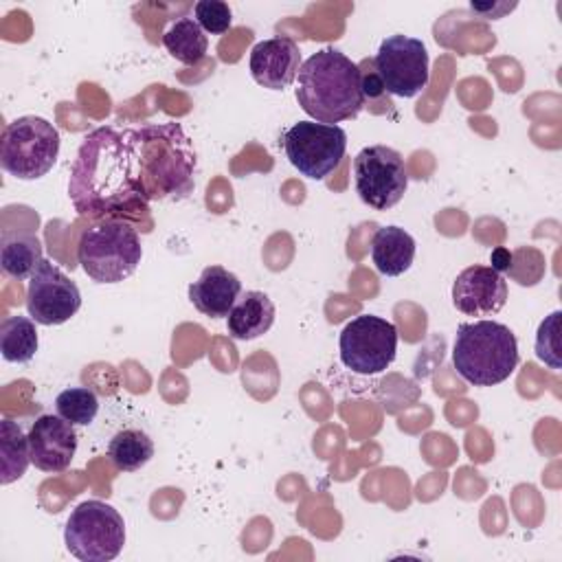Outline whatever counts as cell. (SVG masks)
I'll list each match as a JSON object with an SVG mask.
<instances>
[{"label":"cell","mask_w":562,"mask_h":562,"mask_svg":"<svg viewBox=\"0 0 562 562\" xmlns=\"http://www.w3.org/2000/svg\"><path fill=\"white\" fill-rule=\"evenodd\" d=\"M195 149L180 123L103 125L92 130L72 162L68 195L94 220H140L149 204L193 189Z\"/></svg>","instance_id":"1"},{"label":"cell","mask_w":562,"mask_h":562,"mask_svg":"<svg viewBox=\"0 0 562 562\" xmlns=\"http://www.w3.org/2000/svg\"><path fill=\"white\" fill-rule=\"evenodd\" d=\"M296 101L316 123L336 125L364 105L362 70L338 48H321L299 68Z\"/></svg>","instance_id":"2"},{"label":"cell","mask_w":562,"mask_h":562,"mask_svg":"<svg viewBox=\"0 0 562 562\" xmlns=\"http://www.w3.org/2000/svg\"><path fill=\"white\" fill-rule=\"evenodd\" d=\"M452 364L468 384L494 386L518 367L516 336L496 321L461 323L452 345Z\"/></svg>","instance_id":"3"},{"label":"cell","mask_w":562,"mask_h":562,"mask_svg":"<svg viewBox=\"0 0 562 562\" xmlns=\"http://www.w3.org/2000/svg\"><path fill=\"white\" fill-rule=\"evenodd\" d=\"M143 246L136 228L125 220H101L81 233L77 259L97 283H121L138 268Z\"/></svg>","instance_id":"4"},{"label":"cell","mask_w":562,"mask_h":562,"mask_svg":"<svg viewBox=\"0 0 562 562\" xmlns=\"http://www.w3.org/2000/svg\"><path fill=\"white\" fill-rule=\"evenodd\" d=\"M59 156V132L42 116H20L7 123L0 143V165L18 180L46 176Z\"/></svg>","instance_id":"5"},{"label":"cell","mask_w":562,"mask_h":562,"mask_svg":"<svg viewBox=\"0 0 562 562\" xmlns=\"http://www.w3.org/2000/svg\"><path fill=\"white\" fill-rule=\"evenodd\" d=\"M64 542L81 562H110L125 544L123 516L110 503L83 501L66 520Z\"/></svg>","instance_id":"6"},{"label":"cell","mask_w":562,"mask_h":562,"mask_svg":"<svg viewBox=\"0 0 562 562\" xmlns=\"http://www.w3.org/2000/svg\"><path fill=\"white\" fill-rule=\"evenodd\" d=\"M283 151L294 169L310 180H325L338 169L347 149V134L338 125L299 121L283 134Z\"/></svg>","instance_id":"7"},{"label":"cell","mask_w":562,"mask_h":562,"mask_svg":"<svg viewBox=\"0 0 562 562\" xmlns=\"http://www.w3.org/2000/svg\"><path fill=\"white\" fill-rule=\"evenodd\" d=\"M342 364L360 375L382 373L397 351V327L375 314L351 318L338 338Z\"/></svg>","instance_id":"8"},{"label":"cell","mask_w":562,"mask_h":562,"mask_svg":"<svg viewBox=\"0 0 562 562\" xmlns=\"http://www.w3.org/2000/svg\"><path fill=\"white\" fill-rule=\"evenodd\" d=\"M353 184L358 198L375 209L395 206L408 187L406 165L400 151L386 145H369L353 158Z\"/></svg>","instance_id":"9"},{"label":"cell","mask_w":562,"mask_h":562,"mask_svg":"<svg viewBox=\"0 0 562 562\" xmlns=\"http://www.w3.org/2000/svg\"><path fill=\"white\" fill-rule=\"evenodd\" d=\"M373 72L389 94L402 99L417 97L430 79L428 50L417 37L391 35L382 40L375 53Z\"/></svg>","instance_id":"10"},{"label":"cell","mask_w":562,"mask_h":562,"mask_svg":"<svg viewBox=\"0 0 562 562\" xmlns=\"http://www.w3.org/2000/svg\"><path fill=\"white\" fill-rule=\"evenodd\" d=\"M81 307V292L53 261L42 259L26 285L29 316L40 325H61Z\"/></svg>","instance_id":"11"},{"label":"cell","mask_w":562,"mask_h":562,"mask_svg":"<svg viewBox=\"0 0 562 562\" xmlns=\"http://www.w3.org/2000/svg\"><path fill=\"white\" fill-rule=\"evenodd\" d=\"M507 303V281L492 266H468L452 283V305L465 316H492Z\"/></svg>","instance_id":"12"},{"label":"cell","mask_w":562,"mask_h":562,"mask_svg":"<svg viewBox=\"0 0 562 562\" xmlns=\"http://www.w3.org/2000/svg\"><path fill=\"white\" fill-rule=\"evenodd\" d=\"M31 463L44 472H61L77 450V432L59 415H40L29 428Z\"/></svg>","instance_id":"13"},{"label":"cell","mask_w":562,"mask_h":562,"mask_svg":"<svg viewBox=\"0 0 562 562\" xmlns=\"http://www.w3.org/2000/svg\"><path fill=\"white\" fill-rule=\"evenodd\" d=\"M248 68L259 86L268 90H285L299 75L301 50L290 37H270L252 46Z\"/></svg>","instance_id":"14"},{"label":"cell","mask_w":562,"mask_h":562,"mask_svg":"<svg viewBox=\"0 0 562 562\" xmlns=\"http://www.w3.org/2000/svg\"><path fill=\"white\" fill-rule=\"evenodd\" d=\"M241 294L237 274L222 266H206L200 277L189 285V299L198 312L211 318L228 316L231 307Z\"/></svg>","instance_id":"15"},{"label":"cell","mask_w":562,"mask_h":562,"mask_svg":"<svg viewBox=\"0 0 562 562\" xmlns=\"http://www.w3.org/2000/svg\"><path fill=\"white\" fill-rule=\"evenodd\" d=\"M274 323V303L266 292L248 290L239 294L226 316L228 336L235 340H255Z\"/></svg>","instance_id":"16"},{"label":"cell","mask_w":562,"mask_h":562,"mask_svg":"<svg viewBox=\"0 0 562 562\" xmlns=\"http://www.w3.org/2000/svg\"><path fill=\"white\" fill-rule=\"evenodd\" d=\"M415 259V239L400 226H380L371 239V261L380 274L400 277Z\"/></svg>","instance_id":"17"},{"label":"cell","mask_w":562,"mask_h":562,"mask_svg":"<svg viewBox=\"0 0 562 562\" xmlns=\"http://www.w3.org/2000/svg\"><path fill=\"white\" fill-rule=\"evenodd\" d=\"M42 244L31 233H2L0 268L11 279H29L42 261Z\"/></svg>","instance_id":"18"},{"label":"cell","mask_w":562,"mask_h":562,"mask_svg":"<svg viewBox=\"0 0 562 562\" xmlns=\"http://www.w3.org/2000/svg\"><path fill=\"white\" fill-rule=\"evenodd\" d=\"M162 46L180 64L195 66L206 55L209 37L195 22V18H180L165 31Z\"/></svg>","instance_id":"19"},{"label":"cell","mask_w":562,"mask_h":562,"mask_svg":"<svg viewBox=\"0 0 562 562\" xmlns=\"http://www.w3.org/2000/svg\"><path fill=\"white\" fill-rule=\"evenodd\" d=\"M154 457V441L140 428H123L108 443V459L121 472H136Z\"/></svg>","instance_id":"20"},{"label":"cell","mask_w":562,"mask_h":562,"mask_svg":"<svg viewBox=\"0 0 562 562\" xmlns=\"http://www.w3.org/2000/svg\"><path fill=\"white\" fill-rule=\"evenodd\" d=\"M31 463V446L29 435L11 422L2 419L0 424V483L9 485L18 481Z\"/></svg>","instance_id":"21"},{"label":"cell","mask_w":562,"mask_h":562,"mask_svg":"<svg viewBox=\"0 0 562 562\" xmlns=\"http://www.w3.org/2000/svg\"><path fill=\"white\" fill-rule=\"evenodd\" d=\"M37 351L35 323L29 316H7L0 323V353L7 362L24 364Z\"/></svg>","instance_id":"22"},{"label":"cell","mask_w":562,"mask_h":562,"mask_svg":"<svg viewBox=\"0 0 562 562\" xmlns=\"http://www.w3.org/2000/svg\"><path fill=\"white\" fill-rule=\"evenodd\" d=\"M55 411L72 426H88L99 413V397L88 386H70L55 397Z\"/></svg>","instance_id":"23"},{"label":"cell","mask_w":562,"mask_h":562,"mask_svg":"<svg viewBox=\"0 0 562 562\" xmlns=\"http://www.w3.org/2000/svg\"><path fill=\"white\" fill-rule=\"evenodd\" d=\"M193 15H195V22L202 26V31L211 33V35H222L233 24L231 7L222 0H200V2H195Z\"/></svg>","instance_id":"24"},{"label":"cell","mask_w":562,"mask_h":562,"mask_svg":"<svg viewBox=\"0 0 562 562\" xmlns=\"http://www.w3.org/2000/svg\"><path fill=\"white\" fill-rule=\"evenodd\" d=\"M560 316H562L560 312L549 314L540 323L538 336H536V356H538V360H542L551 369H560V345H558V323H560Z\"/></svg>","instance_id":"25"},{"label":"cell","mask_w":562,"mask_h":562,"mask_svg":"<svg viewBox=\"0 0 562 562\" xmlns=\"http://www.w3.org/2000/svg\"><path fill=\"white\" fill-rule=\"evenodd\" d=\"M362 92L369 99H375V97H380L384 92V88H382V83H380L375 72H364L362 75Z\"/></svg>","instance_id":"26"},{"label":"cell","mask_w":562,"mask_h":562,"mask_svg":"<svg viewBox=\"0 0 562 562\" xmlns=\"http://www.w3.org/2000/svg\"><path fill=\"white\" fill-rule=\"evenodd\" d=\"M509 266H512V255H509V250L496 248V250L492 252V268H494L496 272H503V270H507Z\"/></svg>","instance_id":"27"}]
</instances>
